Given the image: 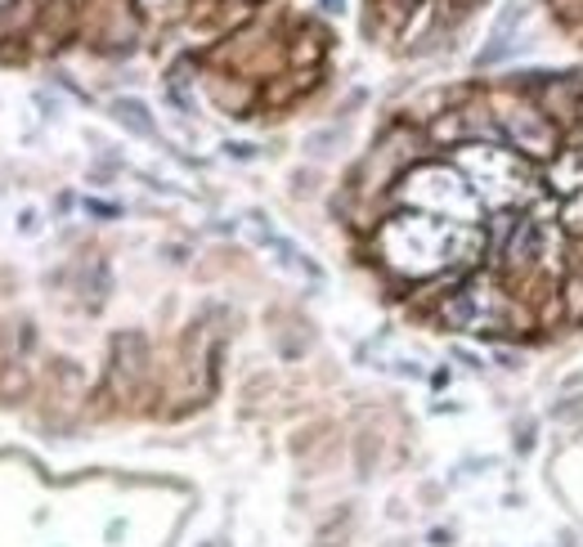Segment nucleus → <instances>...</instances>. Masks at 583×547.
<instances>
[{"label": "nucleus", "instance_id": "obj_1", "mask_svg": "<svg viewBox=\"0 0 583 547\" xmlns=\"http://www.w3.org/2000/svg\"><path fill=\"white\" fill-rule=\"evenodd\" d=\"M373 243L390 274L441 278V274H458L462 265L476 261L485 247V234H481V225H458V221H445V215L399 207L377 225Z\"/></svg>", "mask_w": 583, "mask_h": 547}, {"label": "nucleus", "instance_id": "obj_2", "mask_svg": "<svg viewBox=\"0 0 583 547\" xmlns=\"http://www.w3.org/2000/svg\"><path fill=\"white\" fill-rule=\"evenodd\" d=\"M449 162L467 175V185H471V194L481 198V207L512 211V207L530 202V194H534L530 158H521L517 149H507V144L467 139V144H458V149H454Z\"/></svg>", "mask_w": 583, "mask_h": 547}, {"label": "nucleus", "instance_id": "obj_3", "mask_svg": "<svg viewBox=\"0 0 583 547\" xmlns=\"http://www.w3.org/2000/svg\"><path fill=\"white\" fill-rule=\"evenodd\" d=\"M395 202L413 207V211H431L445 215L458 225H481V198L471 194L467 175L454 162H418L399 175L395 185Z\"/></svg>", "mask_w": 583, "mask_h": 547}, {"label": "nucleus", "instance_id": "obj_4", "mask_svg": "<svg viewBox=\"0 0 583 547\" xmlns=\"http://www.w3.org/2000/svg\"><path fill=\"white\" fill-rule=\"evenodd\" d=\"M441 323L454 333H471V337H498L507 327L521 323V306L512 301L498 278H467L454 297L441 306Z\"/></svg>", "mask_w": 583, "mask_h": 547}, {"label": "nucleus", "instance_id": "obj_5", "mask_svg": "<svg viewBox=\"0 0 583 547\" xmlns=\"http://www.w3.org/2000/svg\"><path fill=\"white\" fill-rule=\"evenodd\" d=\"M494 117L503 126V139H507V149H517L521 158L530 162H553L561 153V126L543 113V108L525 95V99H494Z\"/></svg>", "mask_w": 583, "mask_h": 547}, {"label": "nucleus", "instance_id": "obj_6", "mask_svg": "<svg viewBox=\"0 0 583 547\" xmlns=\"http://www.w3.org/2000/svg\"><path fill=\"white\" fill-rule=\"evenodd\" d=\"M525 95L548 113L553 122L570 126L579 122V99H583V72H538V82L525 86Z\"/></svg>", "mask_w": 583, "mask_h": 547}, {"label": "nucleus", "instance_id": "obj_7", "mask_svg": "<svg viewBox=\"0 0 583 547\" xmlns=\"http://www.w3.org/2000/svg\"><path fill=\"white\" fill-rule=\"evenodd\" d=\"M548 189L557 198H574L583 194V149H561L548 162Z\"/></svg>", "mask_w": 583, "mask_h": 547}, {"label": "nucleus", "instance_id": "obj_8", "mask_svg": "<svg viewBox=\"0 0 583 547\" xmlns=\"http://www.w3.org/2000/svg\"><path fill=\"white\" fill-rule=\"evenodd\" d=\"M113 117H117L126 130L144 135V139H153V135H158V126H153V117H149V108H144L139 99H113Z\"/></svg>", "mask_w": 583, "mask_h": 547}, {"label": "nucleus", "instance_id": "obj_9", "mask_svg": "<svg viewBox=\"0 0 583 547\" xmlns=\"http://www.w3.org/2000/svg\"><path fill=\"white\" fill-rule=\"evenodd\" d=\"M525 14H530V0H507V5L498 10V18H494V27H489V36H521Z\"/></svg>", "mask_w": 583, "mask_h": 547}, {"label": "nucleus", "instance_id": "obj_10", "mask_svg": "<svg viewBox=\"0 0 583 547\" xmlns=\"http://www.w3.org/2000/svg\"><path fill=\"white\" fill-rule=\"evenodd\" d=\"M521 50V36H489L485 50L476 54V67H498L503 59H512Z\"/></svg>", "mask_w": 583, "mask_h": 547}, {"label": "nucleus", "instance_id": "obj_11", "mask_svg": "<svg viewBox=\"0 0 583 547\" xmlns=\"http://www.w3.org/2000/svg\"><path fill=\"white\" fill-rule=\"evenodd\" d=\"M561 314H566L570 323H583V278H579V274H570V283H566V291H561Z\"/></svg>", "mask_w": 583, "mask_h": 547}, {"label": "nucleus", "instance_id": "obj_12", "mask_svg": "<svg viewBox=\"0 0 583 547\" xmlns=\"http://www.w3.org/2000/svg\"><path fill=\"white\" fill-rule=\"evenodd\" d=\"M561 229L574 234V238H583V194L566 198V207H561Z\"/></svg>", "mask_w": 583, "mask_h": 547}, {"label": "nucleus", "instance_id": "obj_13", "mask_svg": "<svg viewBox=\"0 0 583 547\" xmlns=\"http://www.w3.org/2000/svg\"><path fill=\"white\" fill-rule=\"evenodd\" d=\"M149 14H166V10H179V0H139Z\"/></svg>", "mask_w": 583, "mask_h": 547}, {"label": "nucleus", "instance_id": "obj_14", "mask_svg": "<svg viewBox=\"0 0 583 547\" xmlns=\"http://www.w3.org/2000/svg\"><path fill=\"white\" fill-rule=\"evenodd\" d=\"M319 10H323V14H342L346 0H319Z\"/></svg>", "mask_w": 583, "mask_h": 547}, {"label": "nucleus", "instance_id": "obj_15", "mask_svg": "<svg viewBox=\"0 0 583 547\" xmlns=\"http://www.w3.org/2000/svg\"><path fill=\"white\" fill-rule=\"evenodd\" d=\"M579 126H583V99H579Z\"/></svg>", "mask_w": 583, "mask_h": 547}, {"label": "nucleus", "instance_id": "obj_16", "mask_svg": "<svg viewBox=\"0 0 583 547\" xmlns=\"http://www.w3.org/2000/svg\"><path fill=\"white\" fill-rule=\"evenodd\" d=\"M5 5H10V0H0V10H5Z\"/></svg>", "mask_w": 583, "mask_h": 547}, {"label": "nucleus", "instance_id": "obj_17", "mask_svg": "<svg viewBox=\"0 0 583 547\" xmlns=\"http://www.w3.org/2000/svg\"><path fill=\"white\" fill-rule=\"evenodd\" d=\"M409 5H418V0H409Z\"/></svg>", "mask_w": 583, "mask_h": 547}]
</instances>
